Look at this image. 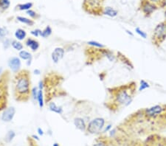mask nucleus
Returning <instances> with one entry per match:
<instances>
[{
  "label": "nucleus",
  "instance_id": "cd10ccee",
  "mask_svg": "<svg viewBox=\"0 0 166 146\" xmlns=\"http://www.w3.org/2000/svg\"><path fill=\"white\" fill-rule=\"evenodd\" d=\"M27 13L30 16V17H32L33 18H38V15H37V13H35L34 11H32V10H28V11H27Z\"/></svg>",
  "mask_w": 166,
  "mask_h": 146
},
{
  "label": "nucleus",
  "instance_id": "c9c22d12",
  "mask_svg": "<svg viewBox=\"0 0 166 146\" xmlns=\"http://www.w3.org/2000/svg\"><path fill=\"white\" fill-rule=\"evenodd\" d=\"M34 72H35V74H36V75L40 74V71L38 70V69H35V70L34 71Z\"/></svg>",
  "mask_w": 166,
  "mask_h": 146
},
{
  "label": "nucleus",
  "instance_id": "f03ea898",
  "mask_svg": "<svg viewBox=\"0 0 166 146\" xmlns=\"http://www.w3.org/2000/svg\"><path fill=\"white\" fill-rule=\"evenodd\" d=\"M166 39V21L162 22L156 26L154 30L152 41L154 45L159 46Z\"/></svg>",
  "mask_w": 166,
  "mask_h": 146
},
{
  "label": "nucleus",
  "instance_id": "412c9836",
  "mask_svg": "<svg viewBox=\"0 0 166 146\" xmlns=\"http://www.w3.org/2000/svg\"><path fill=\"white\" fill-rule=\"evenodd\" d=\"M150 87V85L145 80H141L140 81V87H139V91H144L145 89H148V88Z\"/></svg>",
  "mask_w": 166,
  "mask_h": 146
},
{
  "label": "nucleus",
  "instance_id": "6e6552de",
  "mask_svg": "<svg viewBox=\"0 0 166 146\" xmlns=\"http://www.w3.org/2000/svg\"><path fill=\"white\" fill-rule=\"evenodd\" d=\"M15 113H16V109L14 107H10V108H7L2 115V120L6 123L11 122L14 117Z\"/></svg>",
  "mask_w": 166,
  "mask_h": 146
},
{
  "label": "nucleus",
  "instance_id": "7c9ffc66",
  "mask_svg": "<svg viewBox=\"0 0 166 146\" xmlns=\"http://www.w3.org/2000/svg\"><path fill=\"white\" fill-rule=\"evenodd\" d=\"M93 146H107L106 145V144L104 143V142H97V143L95 144Z\"/></svg>",
  "mask_w": 166,
  "mask_h": 146
},
{
  "label": "nucleus",
  "instance_id": "72a5a7b5",
  "mask_svg": "<svg viewBox=\"0 0 166 146\" xmlns=\"http://www.w3.org/2000/svg\"><path fill=\"white\" fill-rule=\"evenodd\" d=\"M126 33H128V35H131V36L133 37L134 36V34L131 33V31H130V30H126Z\"/></svg>",
  "mask_w": 166,
  "mask_h": 146
},
{
  "label": "nucleus",
  "instance_id": "ddd939ff",
  "mask_svg": "<svg viewBox=\"0 0 166 146\" xmlns=\"http://www.w3.org/2000/svg\"><path fill=\"white\" fill-rule=\"evenodd\" d=\"M49 108H50V111H53V112L59 114H62L63 112V108H61V107H59L56 104H55V103H50V104H49Z\"/></svg>",
  "mask_w": 166,
  "mask_h": 146
},
{
  "label": "nucleus",
  "instance_id": "6ab92c4d",
  "mask_svg": "<svg viewBox=\"0 0 166 146\" xmlns=\"http://www.w3.org/2000/svg\"><path fill=\"white\" fill-rule=\"evenodd\" d=\"M19 56L24 60H31V54L25 50H22L19 52Z\"/></svg>",
  "mask_w": 166,
  "mask_h": 146
},
{
  "label": "nucleus",
  "instance_id": "393cba45",
  "mask_svg": "<svg viewBox=\"0 0 166 146\" xmlns=\"http://www.w3.org/2000/svg\"><path fill=\"white\" fill-rule=\"evenodd\" d=\"M135 32H136V33H138L139 35H140L141 38H144V39H145V38H147V33H145V31H143L142 29H140V28H135Z\"/></svg>",
  "mask_w": 166,
  "mask_h": 146
},
{
  "label": "nucleus",
  "instance_id": "2eb2a0df",
  "mask_svg": "<svg viewBox=\"0 0 166 146\" xmlns=\"http://www.w3.org/2000/svg\"><path fill=\"white\" fill-rule=\"evenodd\" d=\"M15 36L18 40H23L26 36V32L22 29H18L15 33Z\"/></svg>",
  "mask_w": 166,
  "mask_h": 146
},
{
  "label": "nucleus",
  "instance_id": "4468645a",
  "mask_svg": "<svg viewBox=\"0 0 166 146\" xmlns=\"http://www.w3.org/2000/svg\"><path fill=\"white\" fill-rule=\"evenodd\" d=\"M10 5H11L10 0H0V9L2 11L8 10Z\"/></svg>",
  "mask_w": 166,
  "mask_h": 146
},
{
  "label": "nucleus",
  "instance_id": "f3484780",
  "mask_svg": "<svg viewBox=\"0 0 166 146\" xmlns=\"http://www.w3.org/2000/svg\"><path fill=\"white\" fill-rule=\"evenodd\" d=\"M17 20L18 21H19L20 22L26 24V25H30V26H32V25H34V22H33V20H30L29 19V18H25V17H22V16H18Z\"/></svg>",
  "mask_w": 166,
  "mask_h": 146
},
{
  "label": "nucleus",
  "instance_id": "423d86ee",
  "mask_svg": "<svg viewBox=\"0 0 166 146\" xmlns=\"http://www.w3.org/2000/svg\"><path fill=\"white\" fill-rule=\"evenodd\" d=\"M165 108L160 105H155V106L150 107L145 110V114L149 118H155L159 115L162 114Z\"/></svg>",
  "mask_w": 166,
  "mask_h": 146
},
{
  "label": "nucleus",
  "instance_id": "b1692460",
  "mask_svg": "<svg viewBox=\"0 0 166 146\" xmlns=\"http://www.w3.org/2000/svg\"><path fill=\"white\" fill-rule=\"evenodd\" d=\"M11 45H12V46H13V48L16 50L21 51L23 49V45H22L20 42L17 41H13L11 43Z\"/></svg>",
  "mask_w": 166,
  "mask_h": 146
},
{
  "label": "nucleus",
  "instance_id": "473e14b6",
  "mask_svg": "<svg viewBox=\"0 0 166 146\" xmlns=\"http://www.w3.org/2000/svg\"><path fill=\"white\" fill-rule=\"evenodd\" d=\"M111 125H107V127H106V128H105V129L103 130V132H106V131H109L111 129Z\"/></svg>",
  "mask_w": 166,
  "mask_h": 146
},
{
  "label": "nucleus",
  "instance_id": "a211bd4d",
  "mask_svg": "<svg viewBox=\"0 0 166 146\" xmlns=\"http://www.w3.org/2000/svg\"><path fill=\"white\" fill-rule=\"evenodd\" d=\"M37 100H38V105L40 108H43L44 106V98H43V92L42 90H38V96H37Z\"/></svg>",
  "mask_w": 166,
  "mask_h": 146
},
{
  "label": "nucleus",
  "instance_id": "f704fd0d",
  "mask_svg": "<svg viewBox=\"0 0 166 146\" xmlns=\"http://www.w3.org/2000/svg\"><path fill=\"white\" fill-rule=\"evenodd\" d=\"M42 89H43V82H42V81H40L39 82V89L42 90Z\"/></svg>",
  "mask_w": 166,
  "mask_h": 146
},
{
  "label": "nucleus",
  "instance_id": "dca6fc26",
  "mask_svg": "<svg viewBox=\"0 0 166 146\" xmlns=\"http://www.w3.org/2000/svg\"><path fill=\"white\" fill-rule=\"evenodd\" d=\"M33 7V3L28 2L25 4H19L17 5V8L19 11H28Z\"/></svg>",
  "mask_w": 166,
  "mask_h": 146
},
{
  "label": "nucleus",
  "instance_id": "9b49d317",
  "mask_svg": "<svg viewBox=\"0 0 166 146\" xmlns=\"http://www.w3.org/2000/svg\"><path fill=\"white\" fill-rule=\"evenodd\" d=\"M103 14L106 15V16L110 17H115L118 14V11L114 8H111V7H106L103 10Z\"/></svg>",
  "mask_w": 166,
  "mask_h": 146
},
{
  "label": "nucleus",
  "instance_id": "20e7f679",
  "mask_svg": "<svg viewBox=\"0 0 166 146\" xmlns=\"http://www.w3.org/2000/svg\"><path fill=\"white\" fill-rule=\"evenodd\" d=\"M116 101L118 104L123 105L127 106L131 103L132 101V97L128 92L127 89H121L118 91L116 94Z\"/></svg>",
  "mask_w": 166,
  "mask_h": 146
},
{
  "label": "nucleus",
  "instance_id": "5701e85b",
  "mask_svg": "<svg viewBox=\"0 0 166 146\" xmlns=\"http://www.w3.org/2000/svg\"><path fill=\"white\" fill-rule=\"evenodd\" d=\"M87 44L89 45H91L92 46V47H98V48H104L105 46L102 45L101 43H100V42L98 41H89L87 42Z\"/></svg>",
  "mask_w": 166,
  "mask_h": 146
},
{
  "label": "nucleus",
  "instance_id": "aec40b11",
  "mask_svg": "<svg viewBox=\"0 0 166 146\" xmlns=\"http://www.w3.org/2000/svg\"><path fill=\"white\" fill-rule=\"evenodd\" d=\"M15 136H16V134H15V132L13 131H9L5 136V140L6 142H11V141L13 140Z\"/></svg>",
  "mask_w": 166,
  "mask_h": 146
},
{
  "label": "nucleus",
  "instance_id": "e433bc0d",
  "mask_svg": "<svg viewBox=\"0 0 166 146\" xmlns=\"http://www.w3.org/2000/svg\"><path fill=\"white\" fill-rule=\"evenodd\" d=\"M33 137H34V138H35V139H36V140H38V137H37V136H35V135H33Z\"/></svg>",
  "mask_w": 166,
  "mask_h": 146
},
{
  "label": "nucleus",
  "instance_id": "bb28decb",
  "mask_svg": "<svg viewBox=\"0 0 166 146\" xmlns=\"http://www.w3.org/2000/svg\"><path fill=\"white\" fill-rule=\"evenodd\" d=\"M8 30L5 28H0V38H3L8 35Z\"/></svg>",
  "mask_w": 166,
  "mask_h": 146
},
{
  "label": "nucleus",
  "instance_id": "c756f323",
  "mask_svg": "<svg viewBox=\"0 0 166 146\" xmlns=\"http://www.w3.org/2000/svg\"><path fill=\"white\" fill-rule=\"evenodd\" d=\"M38 90H37V88H33V91H32V94H33V98L34 99H37V96H38Z\"/></svg>",
  "mask_w": 166,
  "mask_h": 146
},
{
  "label": "nucleus",
  "instance_id": "f8f14e48",
  "mask_svg": "<svg viewBox=\"0 0 166 146\" xmlns=\"http://www.w3.org/2000/svg\"><path fill=\"white\" fill-rule=\"evenodd\" d=\"M26 45L33 51L37 50L38 49V47H39V43L37 41L31 39V38L28 39V41H26Z\"/></svg>",
  "mask_w": 166,
  "mask_h": 146
},
{
  "label": "nucleus",
  "instance_id": "1a4fd4ad",
  "mask_svg": "<svg viewBox=\"0 0 166 146\" xmlns=\"http://www.w3.org/2000/svg\"><path fill=\"white\" fill-rule=\"evenodd\" d=\"M8 65L13 72H17L21 67V61L17 57H13L9 61Z\"/></svg>",
  "mask_w": 166,
  "mask_h": 146
},
{
  "label": "nucleus",
  "instance_id": "f257e3e1",
  "mask_svg": "<svg viewBox=\"0 0 166 146\" xmlns=\"http://www.w3.org/2000/svg\"><path fill=\"white\" fill-rule=\"evenodd\" d=\"M15 91L18 101H25L30 94V78L25 72L20 73L16 79Z\"/></svg>",
  "mask_w": 166,
  "mask_h": 146
},
{
  "label": "nucleus",
  "instance_id": "9d476101",
  "mask_svg": "<svg viewBox=\"0 0 166 146\" xmlns=\"http://www.w3.org/2000/svg\"><path fill=\"white\" fill-rule=\"evenodd\" d=\"M74 125L78 129L81 131H84L86 130V125L83 118H77L75 119Z\"/></svg>",
  "mask_w": 166,
  "mask_h": 146
},
{
  "label": "nucleus",
  "instance_id": "58836bf2",
  "mask_svg": "<svg viewBox=\"0 0 166 146\" xmlns=\"http://www.w3.org/2000/svg\"><path fill=\"white\" fill-rule=\"evenodd\" d=\"M165 16H166V11H165Z\"/></svg>",
  "mask_w": 166,
  "mask_h": 146
},
{
  "label": "nucleus",
  "instance_id": "c85d7f7f",
  "mask_svg": "<svg viewBox=\"0 0 166 146\" xmlns=\"http://www.w3.org/2000/svg\"><path fill=\"white\" fill-rule=\"evenodd\" d=\"M42 30H38V29H37V30H33V31H31V34L32 35H33L35 37H38L39 36V35H42Z\"/></svg>",
  "mask_w": 166,
  "mask_h": 146
},
{
  "label": "nucleus",
  "instance_id": "39448f33",
  "mask_svg": "<svg viewBox=\"0 0 166 146\" xmlns=\"http://www.w3.org/2000/svg\"><path fill=\"white\" fill-rule=\"evenodd\" d=\"M141 11L145 16H149L157 9V6L148 0H142L140 4Z\"/></svg>",
  "mask_w": 166,
  "mask_h": 146
},
{
  "label": "nucleus",
  "instance_id": "0eeeda50",
  "mask_svg": "<svg viewBox=\"0 0 166 146\" xmlns=\"http://www.w3.org/2000/svg\"><path fill=\"white\" fill-rule=\"evenodd\" d=\"M64 52L65 51L62 47H56L55 50H53V52H52V60L55 64L59 62V61L61 60L63 58L64 55Z\"/></svg>",
  "mask_w": 166,
  "mask_h": 146
},
{
  "label": "nucleus",
  "instance_id": "a878e982",
  "mask_svg": "<svg viewBox=\"0 0 166 146\" xmlns=\"http://www.w3.org/2000/svg\"><path fill=\"white\" fill-rule=\"evenodd\" d=\"M148 1L151 2V3H153V4L156 5L157 7H158V5H160L162 7L166 5V0H148Z\"/></svg>",
  "mask_w": 166,
  "mask_h": 146
},
{
  "label": "nucleus",
  "instance_id": "4c0bfd02",
  "mask_svg": "<svg viewBox=\"0 0 166 146\" xmlns=\"http://www.w3.org/2000/svg\"><path fill=\"white\" fill-rule=\"evenodd\" d=\"M52 146H60V145H59V144H58V143H54Z\"/></svg>",
  "mask_w": 166,
  "mask_h": 146
},
{
  "label": "nucleus",
  "instance_id": "4be33fe9",
  "mask_svg": "<svg viewBox=\"0 0 166 146\" xmlns=\"http://www.w3.org/2000/svg\"><path fill=\"white\" fill-rule=\"evenodd\" d=\"M51 34H52V29L50 26H47V28L42 32V35H41V36H42L43 38H47V37L50 36Z\"/></svg>",
  "mask_w": 166,
  "mask_h": 146
},
{
  "label": "nucleus",
  "instance_id": "2f4dec72",
  "mask_svg": "<svg viewBox=\"0 0 166 146\" xmlns=\"http://www.w3.org/2000/svg\"><path fill=\"white\" fill-rule=\"evenodd\" d=\"M38 131V134L40 136H43L44 135V131L42 130L41 128H38V131Z\"/></svg>",
  "mask_w": 166,
  "mask_h": 146
},
{
  "label": "nucleus",
  "instance_id": "7ed1b4c3",
  "mask_svg": "<svg viewBox=\"0 0 166 146\" xmlns=\"http://www.w3.org/2000/svg\"><path fill=\"white\" fill-rule=\"evenodd\" d=\"M105 123H106L105 120L102 118L93 119L86 126V131L92 134H96L100 133L104 128Z\"/></svg>",
  "mask_w": 166,
  "mask_h": 146
}]
</instances>
